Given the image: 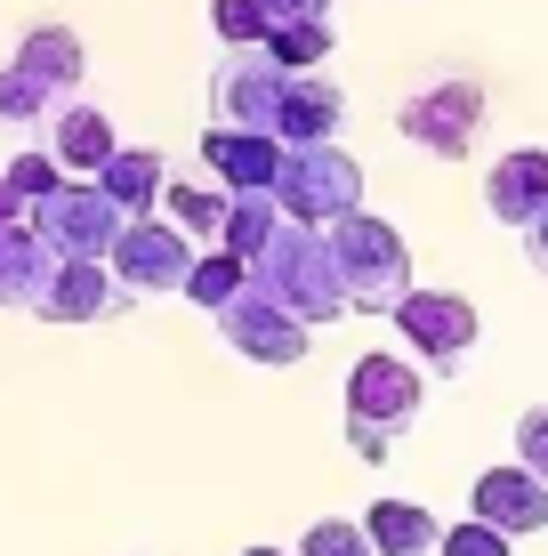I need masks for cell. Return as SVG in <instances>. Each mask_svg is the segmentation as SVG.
<instances>
[{"label":"cell","mask_w":548,"mask_h":556,"mask_svg":"<svg viewBox=\"0 0 548 556\" xmlns=\"http://www.w3.org/2000/svg\"><path fill=\"white\" fill-rule=\"evenodd\" d=\"M331 251H339V275H347L355 315H395V306L420 291V282H411L404 235H395L387 218H371V210H355V218L331 226Z\"/></svg>","instance_id":"obj_2"},{"label":"cell","mask_w":548,"mask_h":556,"mask_svg":"<svg viewBox=\"0 0 548 556\" xmlns=\"http://www.w3.org/2000/svg\"><path fill=\"white\" fill-rule=\"evenodd\" d=\"M25 210H33V202H25V186H16V178H0V226H16Z\"/></svg>","instance_id":"obj_34"},{"label":"cell","mask_w":548,"mask_h":556,"mask_svg":"<svg viewBox=\"0 0 548 556\" xmlns=\"http://www.w3.org/2000/svg\"><path fill=\"white\" fill-rule=\"evenodd\" d=\"M202 242L186 235L178 218H129V235L113 242V275H122L129 299H162V291H186V275H194Z\"/></svg>","instance_id":"obj_7"},{"label":"cell","mask_w":548,"mask_h":556,"mask_svg":"<svg viewBox=\"0 0 548 556\" xmlns=\"http://www.w3.org/2000/svg\"><path fill=\"white\" fill-rule=\"evenodd\" d=\"M282 98H291V65L258 41V49H226L211 65V113L226 129H267L282 122Z\"/></svg>","instance_id":"obj_5"},{"label":"cell","mask_w":548,"mask_h":556,"mask_svg":"<svg viewBox=\"0 0 548 556\" xmlns=\"http://www.w3.org/2000/svg\"><path fill=\"white\" fill-rule=\"evenodd\" d=\"M395 129H404L411 146H428L436 162H468V146H476V129H484V81L451 73V81L411 89L404 113H395Z\"/></svg>","instance_id":"obj_6"},{"label":"cell","mask_w":548,"mask_h":556,"mask_svg":"<svg viewBox=\"0 0 548 556\" xmlns=\"http://www.w3.org/2000/svg\"><path fill=\"white\" fill-rule=\"evenodd\" d=\"M267 49H275L291 73H315V65L331 56V16H298V25H275V33H267Z\"/></svg>","instance_id":"obj_24"},{"label":"cell","mask_w":548,"mask_h":556,"mask_svg":"<svg viewBox=\"0 0 548 556\" xmlns=\"http://www.w3.org/2000/svg\"><path fill=\"white\" fill-rule=\"evenodd\" d=\"M98 186L129 210V218H145V210L169 194V162H162L154 146H122V153H113V162L98 169Z\"/></svg>","instance_id":"obj_20"},{"label":"cell","mask_w":548,"mask_h":556,"mask_svg":"<svg viewBox=\"0 0 548 556\" xmlns=\"http://www.w3.org/2000/svg\"><path fill=\"white\" fill-rule=\"evenodd\" d=\"M242 291H251V258H234V251H202L194 275H186V299L211 306V315H218V306H234Z\"/></svg>","instance_id":"obj_22"},{"label":"cell","mask_w":548,"mask_h":556,"mask_svg":"<svg viewBox=\"0 0 548 556\" xmlns=\"http://www.w3.org/2000/svg\"><path fill=\"white\" fill-rule=\"evenodd\" d=\"M275 235H282V202H275V194H234V218H226V242H218V251L258 258Z\"/></svg>","instance_id":"obj_23"},{"label":"cell","mask_w":548,"mask_h":556,"mask_svg":"<svg viewBox=\"0 0 548 556\" xmlns=\"http://www.w3.org/2000/svg\"><path fill=\"white\" fill-rule=\"evenodd\" d=\"M211 25L226 49H258L275 33V16H267V0H211Z\"/></svg>","instance_id":"obj_26"},{"label":"cell","mask_w":548,"mask_h":556,"mask_svg":"<svg viewBox=\"0 0 548 556\" xmlns=\"http://www.w3.org/2000/svg\"><path fill=\"white\" fill-rule=\"evenodd\" d=\"M25 218H33V235H41L56 258H113V242L129 235V210L113 202L98 178H65L56 194L33 202Z\"/></svg>","instance_id":"obj_3"},{"label":"cell","mask_w":548,"mask_h":556,"mask_svg":"<svg viewBox=\"0 0 548 556\" xmlns=\"http://www.w3.org/2000/svg\"><path fill=\"white\" fill-rule=\"evenodd\" d=\"M517 459H524V468H533L540 484H548V404H533V412L517 419Z\"/></svg>","instance_id":"obj_30"},{"label":"cell","mask_w":548,"mask_h":556,"mask_svg":"<svg viewBox=\"0 0 548 556\" xmlns=\"http://www.w3.org/2000/svg\"><path fill=\"white\" fill-rule=\"evenodd\" d=\"M364 532H371V548H380V556H436L444 548V525L420 501H371Z\"/></svg>","instance_id":"obj_19"},{"label":"cell","mask_w":548,"mask_h":556,"mask_svg":"<svg viewBox=\"0 0 548 556\" xmlns=\"http://www.w3.org/2000/svg\"><path fill=\"white\" fill-rule=\"evenodd\" d=\"M420 395H428V379L411 371L404 355H364L347 371V419H364V428H411L420 419Z\"/></svg>","instance_id":"obj_10"},{"label":"cell","mask_w":548,"mask_h":556,"mask_svg":"<svg viewBox=\"0 0 548 556\" xmlns=\"http://www.w3.org/2000/svg\"><path fill=\"white\" fill-rule=\"evenodd\" d=\"M339 122H347V98H339V81H323V73H291V98H282L275 138H282V146H331Z\"/></svg>","instance_id":"obj_16"},{"label":"cell","mask_w":548,"mask_h":556,"mask_svg":"<svg viewBox=\"0 0 548 556\" xmlns=\"http://www.w3.org/2000/svg\"><path fill=\"white\" fill-rule=\"evenodd\" d=\"M524 258H533V275H548V210L524 226Z\"/></svg>","instance_id":"obj_33"},{"label":"cell","mask_w":548,"mask_h":556,"mask_svg":"<svg viewBox=\"0 0 548 556\" xmlns=\"http://www.w3.org/2000/svg\"><path fill=\"white\" fill-rule=\"evenodd\" d=\"M484 210H493L500 226H517V235H524V226L548 210V153H540V146L500 153L493 178H484Z\"/></svg>","instance_id":"obj_14"},{"label":"cell","mask_w":548,"mask_h":556,"mask_svg":"<svg viewBox=\"0 0 548 556\" xmlns=\"http://www.w3.org/2000/svg\"><path fill=\"white\" fill-rule=\"evenodd\" d=\"M275 25H298V16H331V0H267Z\"/></svg>","instance_id":"obj_32"},{"label":"cell","mask_w":548,"mask_h":556,"mask_svg":"<svg viewBox=\"0 0 548 556\" xmlns=\"http://www.w3.org/2000/svg\"><path fill=\"white\" fill-rule=\"evenodd\" d=\"M162 210H169L194 242H211V251H218V242H226V218H234V194H226V186H186V178H169Z\"/></svg>","instance_id":"obj_21"},{"label":"cell","mask_w":548,"mask_h":556,"mask_svg":"<svg viewBox=\"0 0 548 556\" xmlns=\"http://www.w3.org/2000/svg\"><path fill=\"white\" fill-rule=\"evenodd\" d=\"M218 331H226V348H234V355L267 363V371H291V363H307V348H315V323H298L291 306L267 299L258 282L234 306H218Z\"/></svg>","instance_id":"obj_8"},{"label":"cell","mask_w":548,"mask_h":556,"mask_svg":"<svg viewBox=\"0 0 548 556\" xmlns=\"http://www.w3.org/2000/svg\"><path fill=\"white\" fill-rule=\"evenodd\" d=\"M275 202L298 226H339L364 210V169L339 146H291L282 153V178H275Z\"/></svg>","instance_id":"obj_4"},{"label":"cell","mask_w":548,"mask_h":556,"mask_svg":"<svg viewBox=\"0 0 548 556\" xmlns=\"http://www.w3.org/2000/svg\"><path fill=\"white\" fill-rule=\"evenodd\" d=\"M395 331H404V348L428 363V371H460L468 348H476V306H468L460 291H411L404 306H395Z\"/></svg>","instance_id":"obj_9"},{"label":"cell","mask_w":548,"mask_h":556,"mask_svg":"<svg viewBox=\"0 0 548 556\" xmlns=\"http://www.w3.org/2000/svg\"><path fill=\"white\" fill-rule=\"evenodd\" d=\"M436 556H508V532L484 525V516H468V525H444V548Z\"/></svg>","instance_id":"obj_28"},{"label":"cell","mask_w":548,"mask_h":556,"mask_svg":"<svg viewBox=\"0 0 548 556\" xmlns=\"http://www.w3.org/2000/svg\"><path fill=\"white\" fill-rule=\"evenodd\" d=\"M251 282H258L267 299H282L298 323H339V315H355L347 275H339V251H331V226L282 218V235L251 258Z\"/></svg>","instance_id":"obj_1"},{"label":"cell","mask_w":548,"mask_h":556,"mask_svg":"<svg viewBox=\"0 0 548 556\" xmlns=\"http://www.w3.org/2000/svg\"><path fill=\"white\" fill-rule=\"evenodd\" d=\"M56 258L41 235H33V218H16V226H0V306H33L41 315V299H49V282H56Z\"/></svg>","instance_id":"obj_15"},{"label":"cell","mask_w":548,"mask_h":556,"mask_svg":"<svg viewBox=\"0 0 548 556\" xmlns=\"http://www.w3.org/2000/svg\"><path fill=\"white\" fill-rule=\"evenodd\" d=\"M56 105H65V98H49V89L33 81L25 65H0V122H16V129H25V122H49Z\"/></svg>","instance_id":"obj_25"},{"label":"cell","mask_w":548,"mask_h":556,"mask_svg":"<svg viewBox=\"0 0 548 556\" xmlns=\"http://www.w3.org/2000/svg\"><path fill=\"white\" fill-rule=\"evenodd\" d=\"M49 153H56V162L73 169V178H98V169H105V162H113L122 146H113V122H105L98 105L65 98V105L49 113Z\"/></svg>","instance_id":"obj_17"},{"label":"cell","mask_w":548,"mask_h":556,"mask_svg":"<svg viewBox=\"0 0 548 556\" xmlns=\"http://www.w3.org/2000/svg\"><path fill=\"white\" fill-rule=\"evenodd\" d=\"M9 178L25 186V202H41V194H56V186L73 178V169L56 162V153H16V162H9Z\"/></svg>","instance_id":"obj_29"},{"label":"cell","mask_w":548,"mask_h":556,"mask_svg":"<svg viewBox=\"0 0 548 556\" xmlns=\"http://www.w3.org/2000/svg\"><path fill=\"white\" fill-rule=\"evenodd\" d=\"M16 65H25L49 98H81L89 49H81V33H73V25H33L25 41H16Z\"/></svg>","instance_id":"obj_18"},{"label":"cell","mask_w":548,"mask_h":556,"mask_svg":"<svg viewBox=\"0 0 548 556\" xmlns=\"http://www.w3.org/2000/svg\"><path fill=\"white\" fill-rule=\"evenodd\" d=\"M282 153L291 146L267 138V129H226V122L202 129V162H211V178L226 186V194H275Z\"/></svg>","instance_id":"obj_11"},{"label":"cell","mask_w":548,"mask_h":556,"mask_svg":"<svg viewBox=\"0 0 548 556\" xmlns=\"http://www.w3.org/2000/svg\"><path fill=\"white\" fill-rule=\"evenodd\" d=\"M129 291H122V275H113L105 258H65L56 266V282H49V299H41V323H105V315H122Z\"/></svg>","instance_id":"obj_13"},{"label":"cell","mask_w":548,"mask_h":556,"mask_svg":"<svg viewBox=\"0 0 548 556\" xmlns=\"http://www.w3.org/2000/svg\"><path fill=\"white\" fill-rule=\"evenodd\" d=\"M347 444L364 452L371 468H380V459H387V428H364V419H347Z\"/></svg>","instance_id":"obj_31"},{"label":"cell","mask_w":548,"mask_h":556,"mask_svg":"<svg viewBox=\"0 0 548 556\" xmlns=\"http://www.w3.org/2000/svg\"><path fill=\"white\" fill-rule=\"evenodd\" d=\"M468 516L500 525L508 541H517V532H548V484L524 468V459H508V468H484L476 492H468Z\"/></svg>","instance_id":"obj_12"},{"label":"cell","mask_w":548,"mask_h":556,"mask_svg":"<svg viewBox=\"0 0 548 556\" xmlns=\"http://www.w3.org/2000/svg\"><path fill=\"white\" fill-rule=\"evenodd\" d=\"M298 556H380V548H371L364 525H347V516H323V525H307Z\"/></svg>","instance_id":"obj_27"},{"label":"cell","mask_w":548,"mask_h":556,"mask_svg":"<svg viewBox=\"0 0 548 556\" xmlns=\"http://www.w3.org/2000/svg\"><path fill=\"white\" fill-rule=\"evenodd\" d=\"M242 556H282V548H242Z\"/></svg>","instance_id":"obj_35"}]
</instances>
